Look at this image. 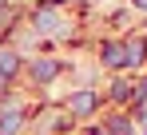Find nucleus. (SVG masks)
<instances>
[{
  "instance_id": "obj_7",
  "label": "nucleus",
  "mask_w": 147,
  "mask_h": 135,
  "mask_svg": "<svg viewBox=\"0 0 147 135\" xmlns=\"http://www.w3.org/2000/svg\"><path fill=\"white\" fill-rule=\"evenodd\" d=\"M0 72H4V76H12V72H16V56H12V52H4V56H0Z\"/></svg>"
},
{
  "instance_id": "obj_1",
  "label": "nucleus",
  "mask_w": 147,
  "mask_h": 135,
  "mask_svg": "<svg viewBox=\"0 0 147 135\" xmlns=\"http://www.w3.org/2000/svg\"><path fill=\"white\" fill-rule=\"evenodd\" d=\"M36 24H40L44 32H64V20L56 16V8H40V12H36Z\"/></svg>"
},
{
  "instance_id": "obj_5",
  "label": "nucleus",
  "mask_w": 147,
  "mask_h": 135,
  "mask_svg": "<svg viewBox=\"0 0 147 135\" xmlns=\"http://www.w3.org/2000/svg\"><path fill=\"white\" fill-rule=\"evenodd\" d=\"M92 103H96V95L84 91V95H76V99H72V111H92Z\"/></svg>"
},
{
  "instance_id": "obj_6",
  "label": "nucleus",
  "mask_w": 147,
  "mask_h": 135,
  "mask_svg": "<svg viewBox=\"0 0 147 135\" xmlns=\"http://www.w3.org/2000/svg\"><path fill=\"white\" fill-rule=\"evenodd\" d=\"M139 56H143V44L131 40V44H127V64H139Z\"/></svg>"
},
{
  "instance_id": "obj_4",
  "label": "nucleus",
  "mask_w": 147,
  "mask_h": 135,
  "mask_svg": "<svg viewBox=\"0 0 147 135\" xmlns=\"http://www.w3.org/2000/svg\"><path fill=\"white\" fill-rule=\"evenodd\" d=\"M16 127H20V111H8L0 119V135H16Z\"/></svg>"
},
{
  "instance_id": "obj_8",
  "label": "nucleus",
  "mask_w": 147,
  "mask_h": 135,
  "mask_svg": "<svg viewBox=\"0 0 147 135\" xmlns=\"http://www.w3.org/2000/svg\"><path fill=\"white\" fill-rule=\"evenodd\" d=\"M4 84H8V76H4V72H0V88H4Z\"/></svg>"
},
{
  "instance_id": "obj_2",
  "label": "nucleus",
  "mask_w": 147,
  "mask_h": 135,
  "mask_svg": "<svg viewBox=\"0 0 147 135\" xmlns=\"http://www.w3.org/2000/svg\"><path fill=\"white\" fill-rule=\"evenodd\" d=\"M103 56H107V64H111V68L127 64V44H107V48H103Z\"/></svg>"
},
{
  "instance_id": "obj_3",
  "label": "nucleus",
  "mask_w": 147,
  "mask_h": 135,
  "mask_svg": "<svg viewBox=\"0 0 147 135\" xmlns=\"http://www.w3.org/2000/svg\"><path fill=\"white\" fill-rule=\"evenodd\" d=\"M56 72H60V64H56V60H40V64L32 68V76H36V80H52Z\"/></svg>"
}]
</instances>
